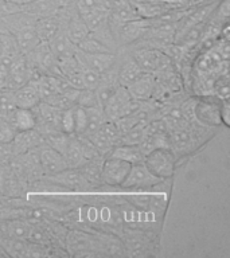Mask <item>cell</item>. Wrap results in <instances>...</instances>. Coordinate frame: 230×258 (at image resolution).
<instances>
[{"mask_svg":"<svg viewBox=\"0 0 230 258\" xmlns=\"http://www.w3.org/2000/svg\"><path fill=\"white\" fill-rule=\"evenodd\" d=\"M161 179L156 177L153 175L147 165L143 163H137V164L131 165L128 175L123 181L120 187L125 189H147L151 188L153 185L161 183Z\"/></svg>","mask_w":230,"mask_h":258,"instance_id":"obj_4","label":"cell"},{"mask_svg":"<svg viewBox=\"0 0 230 258\" xmlns=\"http://www.w3.org/2000/svg\"><path fill=\"white\" fill-rule=\"evenodd\" d=\"M39 163L40 167L43 169V172L47 176L55 175V173L64 171V169L69 168L65 160L64 155L58 152L56 149L47 144H42L39 147Z\"/></svg>","mask_w":230,"mask_h":258,"instance_id":"obj_8","label":"cell"},{"mask_svg":"<svg viewBox=\"0 0 230 258\" xmlns=\"http://www.w3.org/2000/svg\"><path fill=\"white\" fill-rule=\"evenodd\" d=\"M141 73H143V70L136 63V60L133 59V58H129L128 60H125L124 64L121 66L119 73H117V82L121 86L127 88L131 82H133L137 77L140 76Z\"/></svg>","mask_w":230,"mask_h":258,"instance_id":"obj_22","label":"cell"},{"mask_svg":"<svg viewBox=\"0 0 230 258\" xmlns=\"http://www.w3.org/2000/svg\"><path fill=\"white\" fill-rule=\"evenodd\" d=\"M7 121L14 126L16 132H23V131H30L35 129L36 117L32 109L16 108L12 114L7 118Z\"/></svg>","mask_w":230,"mask_h":258,"instance_id":"obj_15","label":"cell"},{"mask_svg":"<svg viewBox=\"0 0 230 258\" xmlns=\"http://www.w3.org/2000/svg\"><path fill=\"white\" fill-rule=\"evenodd\" d=\"M222 100L218 96H202L194 101V118L203 126H218L221 121Z\"/></svg>","mask_w":230,"mask_h":258,"instance_id":"obj_2","label":"cell"},{"mask_svg":"<svg viewBox=\"0 0 230 258\" xmlns=\"http://www.w3.org/2000/svg\"><path fill=\"white\" fill-rule=\"evenodd\" d=\"M19 11H22V6L11 3L8 0H0V18L12 15V14H16V12Z\"/></svg>","mask_w":230,"mask_h":258,"instance_id":"obj_30","label":"cell"},{"mask_svg":"<svg viewBox=\"0 0 230 258\" xmlns=\"http://www.w3.org/2000/svg\"><path fill=\"white\" fill-rule=\"evenodd\" d=\"M131 165L127 161L117 159V157L108 156L102 161V168H101V176L102 183L112 187H119L123 184V181L128 175Z\"/></svg>","mask_w":230,"mask_h":258,"instance_id":"obj_5","label":"cell"},{"mask_svg":"<svg viewBox=\"0 0 230 258\" xmlns=\"http://www.w3.org/2000/svg\"><path fill=\"white\" fill-rule=\"evenodd\" d=\"M15 135L16 131L14 129V126L7 120L0 118V143L2 144H11Z\"/></svg>","mask_w":230,"mask_h":258,"instance_id":"obj_28","label":"cell"},{"mask_svg":"<svg viewBox=\"0 0 230 258\" xmlns=\"http://www.w3.org/2000/svg\"><path fill=\"white\" fill-rule=\"evenodd\" d=\"M11 35L15 38L16 44L19 47V51L23 55H26L27 52L31 51L32 48L35 47L36 44L40 42L38 35H36L35 23L27 24V26L18 28L14 32H11Z\"/></svg>","mask_w":230,"mask_h":258,"instance_id":"obj_14","label":"cell"},{"mask_svg":"<svg viewBox=\"0 0 230 258\" xmlns=\"http://www.w3.org/2000/svg\"><path fill=\"white\" fill-rule=\"evenodd\" d=\"M82 77H84L85 89H93L94 90L101 81V74L93 72V70H89V69H82Z\"/></svg>","mask_w":230,"mask_h":258,"instance_id":"obj_29","label":"cell"},{"mask_svg":"<svg viewBox=\"0 0 230 258\" xmlns=\"http://www.w3.org/2000/svg\"><path fill=\"white\" fill-rule=\"evenodd\" d=\"M48 180L52 183L61 185L66 189H72V191H82L89 187L88 181L82 176V173L78 171V168H66L61 172L47 176Z\"/></svg>","mask_w":230,"mask_h":258,"instance_id":"obj_9","label":"cell"},{"mask_svg":"<svg viewBox=\"0 0 230 258\" xmlns=\"http://www.w3.org/2000/svg\"><path fill=\"white\" fill-rule=\"evenodd\" d=\"M58 131L68 135H74V117H73V108L61 110L60 121H58Z\"/></svg>","mask_w":230,"mask_h":258,"instance_id":"obj_27","label":"cell"},{"mask_svg":"<svg viewBox=\"0 0 230 258\" xmlns=\"http://www.w3.org/2000/svg\"><path fill=\"white\" fill-rule=\"evenodd\" d=\"M16 109L14 90L0 89V118L7 120Z\"/></svg>","mask_w":230,"mask_h":258,"instance_id":"obj_24","label":"cell"},{"mask_svg":"<svg viewBox=\"0 0 230 258\" xmlns=\"http://www.w3.org/2000/svg\"><path fill=\"white\" fill-rule=\"evenodd\" d=\"M64 8H60L52 0H35L31 3L22 6V11L27 12L30 15L38 18H44V16L58 15Z\"/></svg>","mask_w":230,"mask_h":258,"instance_id":"obj_18","label":"cell"},{"mask_svg":"<svg viewBox=\"0 0 230 258\" xmlns=\"http://www.w3.org/2000/svg\"><path fill=\"white\" fill-rule=\"evenodd\" d=\"M144 164L155 176L165 180L175 172L177 155L169 147H157L145 155Z\"/></svg>","mask_w":230,"mask_h":258,"instance_id":"obj_1","label":"cell"},{"mask_svg":"<svg viewBox=\"0 0 230 258\" xmlns=\"http://www.w3.org/2000/svg\"><path fill=\"white\" fill-rule=\"evenodd\" d=\"M64 157L69 168H78L81 164H84L86 161L80 137H76L73 135L70 141H69L68 148L64 152Z\"/></svg>","mask_w":230,"mask_h":258,"instance_id":"obj_21","label":"cell"},{"mask_svg":"<svg viewBox=\"0 0 230 258\" xmlns=\"http://www.w3.org/2000/svg\"><path fill=\"white\" fill-rule=\"evenodd\" d=\"M60 27L61 20L56 18V15L38 18L35 22L36 35H38L40 42H48Z\"/></svg>","mask_w":230,"mask_h":258,"instance_id":"obj_20","label":"cell"},{"mask_svg":"<svg viewBox=\"0 0 230 258\" xmlns=\"http://www.w3.org/2000/svg\"><path fill=\"white\" fill-rule=\"evenodd\" d=\"M2 50H3V46H2V35H0V55H2Z\"/></svg>","mask_w":230,"mask_h":258,"instance_id":"obj_37","label":"cell"},{"mask_svg":"<svg viewBox=\"0 0 230 258\" xmlns=\"http://www.w3.org/2000/svg\"><path fill=\"white\" fill-rule=\"evenodd\" d=\"M229 100H222V105H221V121L222 124L225 125V126H229L230 121H229Z\"/></svg>","mask_w":230,"mask_h":258,"instance_id":"obj_33","label":"cell"},{"mask_svg":"<svg viewBox=\"0 0 230 258\" xmlns=\"http://www.w3.org/2000/svg\"><path fill=\"white\" fill-rule=\"evenodd\" d=\"M14 96H15L16 108L34 109L40 102L38 88L34 82H30V81L23 86L14 90Z\"/></svg>","mask_w":230,"mask_h":258,"instance_id":"obj_13","label":"cell"},{"mask_svg":"<svg viewBox=\"0 0 230 258\" xmlns=\"http://www.w3.org/2000/svg\"><path fill=\"white\" fill-rule=\"evenodd\" d=\"M81 69H89L93 72L102 74L109 72L116 62V55L113 52H100V54H86L80 50L74 52Z\"/></svg>","mask_w":230,"mask_h":258,"instance_id":"obj_6","label":"cell"},{"mask_svg":"<svg viewBox=\"0 0 230 258\" xmlns=\"http://www.w3.org/2000/svg\"><path fill=\"white\" fill-rule=\"evenodd\" d=\"M73 117H74V135L82 136L88 128V113L84 106L74 105L73 106Z\"/></svg>","mask_w":230,"mask_h":258,"instance_id":"obj_25","label":"cell"},{"mask_svg":"<svg viewBox=\"0 0 230 258\" xmlns=\"http://www.w3.org/2000/svg\"><path fill=\"white\" fill-rule=\"evenodd\" d=\"M217 94L215 96H218L221 100H229V84H227V80L226 78H223V80H221L219 78V81L217 82Z\"/></svg>","mask_w":230,"mask_h":258,"instance_id":"obj_31","label":"cell"},{"mask_svg":"<svg viewBox=\"0 0 230 258\" xmlns=\"http://www.w3.org/2000/svg\"><path fill=\"white\" fill-rule=\"evenodd\" d=\"M43 141L42 133L36 129L16 132L11 143V152L14 155H20V153L27 152V151H31L34 148H39L40 145L43 144Z\"/></svg>","mask_w":230,"mask_h":258,"instance_id":"obj_10","label":"cell"},{"mask_svg":"<svg viewBox=\"0 0 230 258\" xmlns=\"http://www.w3.org/2000/svg\"><path fill=\"white\" fill-rule=\"evenodd\" d=\"M136 60V63L145 73H161L167 72V69L171 66V58L164 51L157 48H141L137 50L132 56Z\"/></svg>","mask_w":230,"mask_h":258,"instance_id":"obj_3","label":"cell"},{"mask_svg":"<svg viewBox=\"0 0 230 258\" xmlns=\"http://www.w3.org/2000/svg\"><path fill=\"white\" fill-rule=\"evenodd\" d=\"M8 2L18 4V6H24V4L31 3V2H35V0H8Z\"/></svg>","mask_w":230,"mask_h":258,"instance_id":"obj_35","label":"cell"},{"mask_svg":"<svg viewBox=\"0 0 230 258\" xmlns=\"http://www.w3.org/2000/svg\"><path fill=\"white\" fill-rule=\"evenodd\" d=\"M132 100V97L129 96L128 90L125 86H121L119 85L117 89L114 90L110 98H109L105 105L102 106V110H104V114L106 117V120H117L121 114V110L124 108L125 105L128 104L129 101Z\"/></svg>","mask_w":230,"mask_h":258,"instance_id":"obj_12","label":"cell"},{"mask_svg":"<svg viewBox=\"0 0 230 258\" xmlns=\"http://www.w3.org/2000/svg\"><path fill=\"white\" fill-rule=\"evenodd\" d=\"M30 231H31V226L23 221L11 222L7 229L8 237L14 238V239H27L28 241Z\"/></svg>","mask_w":230,"mask_h":258,"instance_id":"obj_26","label":"cell"},{"mask_svg":"<svg viewBox=\"0 0 230 258\" xmlns=\"http://www.w3.org/2000/svg\"><path fill=\"white\" fill-rule=\"evenodd\" d=\"M132 3L129 0H105V7L108 8L109 11H116L120 8L128 7Z\"/></svg>","mask_w":230,"mask_h":258,"instance_id":"obj_32","label":"cell"},{"mask_svg":"<svg viewBox=\"0 0 230 258\" xmlns=\"http://www.w3.org/2000/svg\"><path fill=\"white\" fill-rule=\"evenodd\" d=\"M129 96L136 101H147L155 94L156 90V78L152 73L143 72L136 80L127 86Z\"/></svg>","mask_w":230,"mask_h":258,"instance_id":"obj_7","label":"cell"},{"mask_svg":"<svg viewBox=\"0 0 230 258\" xmlns=\"http://www.w3.org/2000/svg\"><path fill=\"white\" fill-rule=\"evenodd\" d=\"M109 156L117 157L127 161L129 164H137L144 161V153L141 152L139 144H120L113 147L109 152Z\"/></svg>","mask_w":230,"mask_h":258,"instance_id":"obj_17","label":"cell"},{"mask_svg":"<svg viewBox=\"0 0 230 258\" xmlns=\"http://www.w3.org/2000/svg\"><path fill=\"white\" fill-rule=\"evenodd\" d=\"M77 50H80L86 54H100V52H113V50L109 46L102 42L100 38H97L96 35H93L92 32H89V35L86 38L81 40L80 43L76 44Z\"/></svg>","mask_w":230,"mask_h":258,"instance_id":"obj_23","label":"cell"},{"mask_svg":"<svg viewBox=\"0 0 230 258\" xmlns=\"http://www.w3.org/2000/svg\"><path fill=\"white\" fill-rule=\"evenodd\" d=\"M11 144H2L0 143V160L7 159L8 155H11Z\"/></svg>","mask_w":230,"mask_h":258,"instance_id":"obj_34","label":"cell"},{"mask_svg":"<svg viewBox=\"0 0 230 258\" xmlns=\"http://www.w3.org/2000/svg\"><path fill=\"white\" fill-rule=\"evenodd\" d=\"M66 31H68V35L70 38L73 43L77 44L80 43L81 40L86 38L89 35V28L88 26L85 24V22L82 20V18L80 16L78 12H74L73 15H70L66 20Z\"/></svg>","mask_w":230,"mask_h":258,"instance_id":"obj_19","label":"cell"},{"mask_svg":"<svg viewBox=\"0 0 230 258\" xmlns=\"http://www.w3.org/2000/svg\"><path fill=\"white\" fill-rule=\"evenodd\" d=\"M50 46V50L52 51L55 59H62V58H68V56L74 55L76 52V44L73 43L70 38L68 35L66 27L61 24V27L58 28V31L54 34L51 39L47 42Z\"/></svg>","mask_w":230,"mask_h":258,"instance_id":"obj_11","label":"cell"},{"mask_svg":"<svg viewBox=\"0 0 230 258\" xmlns=\"http://www.w3.org/2000/svg\"><path fill=\"white\" fill-rule=\"evenodd\" d=\"M6 74L4 73L0 72V89H4L6 88Z\"/></svg>","mask_w":230,"mask_h":258,"instance_id":"obj_36","label":"cell"},{"mask_svg":"<svg viewBox=\"0 0 230 258\" xmlns=\"http://www.w3.org/2000/svg\"><path fill=\"white\" fill-rule=\"evenodd\" d=\"M102 161L104 156H97L94 159H89L78 167V171L82 173V176L86 179L90 187H97L102 183V176H101Z\"/></svg>","mask_w":230,"mask_h":258,"instance_id":"obj_16","label":"cell"}]
</instances>
